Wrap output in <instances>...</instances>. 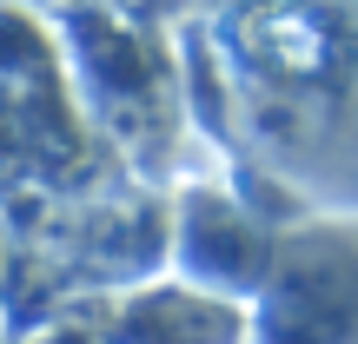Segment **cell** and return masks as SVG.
I'll list each match as a JSON object with an SVG mask.
<instances>
[{"instance_id": "6da1fadb", "label": "cell", "mask_w": 358, "mask_h": 344, "mask_svg": "<svg viewBox=\"0 0 358 344\" xmlns=\"http://www.w3.org/2000/svg\"><path fill=\"white\" fill-rule=\"evenodd\" d=\"M213 66L259 166L358 212V0H226Z\"/></svg>"}, {"instance_id": "7a4b0ae2", "label": "cell", "mask_w": 358, "mask_h": 344, "mask_svg": "<svg viewBox=\"0 0 358 344\" xmlns=\"http://www.w3.org/2000/svg\"><path fill=\"white\" fill-rule=\"evenodd\" d=\"M245 344H358V218L325 212L272 245Z\"/></svg>"}]
</instances>
